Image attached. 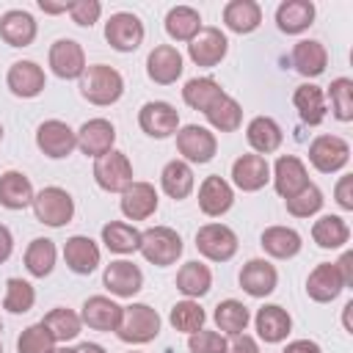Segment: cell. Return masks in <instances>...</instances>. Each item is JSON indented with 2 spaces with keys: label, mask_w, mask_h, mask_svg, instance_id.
I'll return each instance as SVG.
<instances>
[{
  "label": "cell",
  "mask_w": 353,
  "mask_h": 353,
  "mask_svg": "<svg viewBox=\"0 0 353 353\" xmlns=\"http://www.w3.org/2000/svg\"><path fill=\"white\" fill-rule=\"evenodd\" d=\"M94 182L108 193H121L127 185H132V163L124 152L110 149L108 154L94 160Z\"/></svg>",
  "instance_id": "obj_7"
},
{
  "label": "cell",
  "mask_w": 353,
  "mask_h": 353,
  "mask_svg": "<svg viewBox=\"0 0 353 353\" xmlns=\"http://www.w3.org/2000/svg\"><path fill=\"white\" fill-rule=\"evenodd\" d=\"M55 347V336L44 323L28 325L17 339V353H50Z\"/></svg>",
  "instance_id": "obj_49"
},
{
  "label": "cell",
  "mask_w": 353,
  "mask_h": 353,
  "mask_svg": "<svg viewBox=\"0 0 353 353\" xmlns=\"http://www.w3.org/2000/svg\"><path fill=\"white\" fill-rule=\"evenodd\" d=\"M143 36H146L143 22L130 11H116L105 22V41L116 52H135L143 44Z\"/></svg>",
  "instance_id": "obj_8"
},
{
  "label": "cell",
  "mask_w": 353,
  "mask_h": 353,
  "mask_svg": "<svg viewBox=\"0 0 353 353\" xmlns=\"http://www.w3.org/2000/svg\"><path fill=\"white\" fill-rule=\"evenodd\" d=\"M188 350L190 353H226V339L218 331H193L188 334Z\"/></svg>",
  "instance_id": "obj_50"
},
{
  "label": "cell",
  "mask_w": 353,
  "mask_h": 353,
  "mask_svg": "<svg viewBox=\"0 0 353 353\" xmlns=\"http://www.w3.org/2000/svg\"><path fill=\"white\" fill-rule=\"evenodd\" d=\"M204 320H207V312L193 298H185V301L174 303L171 314H168V323L174 325V331H182V334H193V331L204 328Z\"/></svg>",
  "instance_id": "obj_45"
},
{
  "label": "cell",
  "mask_w": 353,
  "mask_h": 353,
  "mask_svg": "<svg viewBox=\"0 0 353 353\" xmlns=\"http://www.w3.org/2000/svg\"><path fill=\"white\" fill-rule=\"evenodd\" d=\"M33 185L22 171H3L0 174V204L6 210H25L33 204Z\"/></svg>",
  "instance_id": "obj_35"
},
{
  "label": "cell",
  "mask_w": 353,
  "mask_h": 353,
  "mask_svg": "<svg viewBox=\"0 0 353 353\" xmlns=\"http://www.w3.org/2000/svg\"><path fill=\"white\" fill-rule=\"evenodd\" d=\"M259 245L273 259H292L303 248V237L292 226H268L259 234Z\"/></svg>",
  "instance_id": "obj_27"
},
{
  "label": "cell",
  "mask_w": 353,
  "mask_h": 353,
  "mask_svg": "<svg viewBox=\"0 0 353 353\" xmlns=\"http://www.w3.org/2000/svg\"><path fill=\"white\" fill-rule=\"evenodd\" d=\"M41 323L50 328V334L55 336V342L77 339V334H80V328H83L80 314L72 312V309H66V306H55V309H50V312L44 314Z\"/></svg>",
  "instance_id": "obj_44"
},
{
  "label": "cell",
  "mask_w": 353,
  "mask_h": 353,
  "mask_svg": "<svg viewBox=\"0 0 353 353\" xmlns=\"http://www.w3.org/2000/svg\"><path fill=\"white\" fill-rule=\"evenodd\" d=\"M350 160V146L339 135H317L309 143V163L320 174H336L347 165Z\"/></svg>",
  "instance_id": "obj_11"
},
{
  "label": "cell",
  "mask_w": 353,
  "mask_h": 353,
  "mask_svg": "<svg viewBox=\"0 0 353 353\" xmlns=\"http://www.w3.org/2000/svg\"><path fill=\"white\" fill-rule=\"evenodd\" d=\"M176 290L185 295V298H201V295H207L210 292V287H212V273H210V268L204 265V262H199V259H190V262H185L179 270H176Z\"/></svg>",
  "instance_id": "obj_36"
},
{
  "label": "cell",
  "mask_w": 353,
  "mask_h": 353,
  "mask_svg": "<svg viewBox=\"0 0 353 353\" xmlns=\"http://www.w3.org/2000/svg\"><path fill=\"white\" fill-rule=\"evenodd\" d=\"M226 353H259V342L243 331V334H234L232 342H226Z\"/></svg>",
  "instance_id": "obj_53"
},
{
  "label": "cell",
  "mask_w": 353,
  "mask_h": 353,
  "mask_svg": "<svg viewBox=\"0 0 353 353\" xmlns=\"http://www.w3.org/2000/svg\"><path fill=\"white\" fill-rule=\"evenodd\" d=\"M99 245L88 237V234H72L66 243H63V259H66V268L77 276H88L99 268Z\"/></svg>",
  "instance_id": "obj_25"
},
{
  "label": "cell",
  "mask_w": 353,
  "mask_h": 353,
  "mask_svg": "<svg viewBox=\"0 0 353 353\" xmlns=\"http://www.w3.org/2000/svg\"><path fill=\"white\" fill-rule=\"evenodd\" d=\"M39 8L44 14H66L69 11V3H47V0H39Z\"/></svg>",
  "instance_id": "obj_57"
},
{
  "label": "cell",
  "mask_w": 353,
  "mask_h": 353,
  "mask_svg": "<svg viewBox=\"0 0 353 353\" xmlns=\"http://www.w3.org/2000/svg\"><path fill=\"white\" fill-rule=\"evenodd\" d=\"M342 290H345V284H342V276L334 262H320L306 279V295L314 303H331Z\"/></svg>",
  "instance_id": "obj_28"
},
{
  "label": "cell",
  "mask_w": 353,
  "mask_h": 353,
  "mask_svg": "<svg viewBox=\"0 0 353 353\" xmlns=\"http://www.w3.org/2000/svg\"><path fill=\"white\" fill-rule=\"evenodd\" d=\"M334 265H336V270H339V276H342L345 290L353 287V251H345V254L339 256V262H334Z\"/></svg>",
  "instance_id": "obj_54"
},
{
  "label": "cell",
  "mask_w": 353,
  "mask_h": 353,
  "mask_svg": "<svg viewBox=\"0 0 353 353\" xmlns=\"http://www.w3.org/2000/svg\"><path fill=\"white\" fill-rule=\"evenodd\" d=\"M33 303H36V290H33V284H30V281H25V279L11 276V279L6 281L3 309H6V312H11V314H25V312H30V309H33Z\"/></svg>",
  "instance_id": "obj_46"
},
{
  "label": "cell",
  "mask_w": 353,
  "mask_h": 353,
  "mask_svg": "<svg viewBox=\"0 0 353 353\" xmlns=\"http://www.w3.org/2000/svg\"><path fill=\"white\" fill-rule=\"evenodd\" d=\"M350 312H353V301H347V303H345V309H342V323H345V331H347V334H353V325H350Z\"/></svg>",
  "instance_id": "obj_59"
},
{
  "label": "cell",
  "mask_w": 353,
  "mask_h": 353,
  "mask_svg": "<svg viewBox=\"0 0 353 353\" xmlns=\"http://www.w3.org/2000/svg\"><path fill=\"white\" fill-rule=\"evenodd\" d=\"M0 353H3V345H0Z\"/></svg>",
  "instance_id": "obj_63"
},
{
  "label": "cell",
  "mask_w": 353,
  "mask_h": 353,
  "mask_svg": "<svg viewBox=\"0 0 353 353\" xmlns=\"http://www.w3.org/2000/svg\"><path fill=\"white\" fill-rule=\"evenodd\" d=\"M290 61H292V66H295L298 74H303V77H320L325 72V66H328V50L317 39H301L292 47Z\"/></svg>",
  "instance_id": "obj_30"
},
{
  "label": "cell",
  "mask_w": 353,
  "mask_h": 353,
  "mask_svg": "<svg viewBox=\"0 0 353 353\" xmlns=\"http://www.w3.org/2000/svg\"><path fill=\"white\" fill-rule=\"evenodd\" d=\"M11 251H14V237H11V229L6 226V223H0V265L11 256Z\"/></svg>",
  "instance_id": "obj_56"
},
{
  "label": "cell",
  "mask_w": 353,
  "mask_h": 353,
  "mask_svg": "<svg viewBox=\"0 0 353 353\" xmlns=\"http://www.w3.org/2000/svg\"><path fill=\"white\" fill-rule=\"evenodd\" d=\"M47 61H50V69L55 77L61 80H80V74L85 72V52L80 47V41L74 39H58L50 44V52H47Z\"/></svg>",
  "instance_id": "obj_13"
},
{
  "label": "cell",
  "mask_w": 353,
  "mask_h": 353,
  "mask_svg": "<svg viewBox=\"0 0 353 353\" xmlns=\"http://www.w3.org/2000/svg\"><path fill=\"white\" fill-rule=\"evenodd\" d=\"M201 28V14L190 6H174L165 14V33L174 41H190Z\"/></svg>",
  "instance_id": "obj_41"
},
{
  "label": "cell",
  "mask_w": 353,
  "mask_h": 353,
  "mask_svg": "<svg viewBox=\"0 0 353 353\" xmlns=\"http://www.w3.org/2000/svg\"><path fill=\"white\" fill-rule=\"evenodd\" d=\"M245 141L254 149V154H262L265 157V154H273L281 146L284 132H281V127H279L276 119H270V116H254L248 121V127H245Z\"/></svg>",
  "instance_id": "obj_31"
},
{
  "label": "cell",
  "mask_w": 353,
  "mask_h": 353,
  "mask_svg": "<svg viewBox=\"0 0 353 353\" xmlns=\"http://www.w3.org/2000/svg\"><path fill=\"white\" fill-rule=\"evenodd\" d=\"M276 284H279V270L268 259L254 256L240 268V287L251 298H268L276 290Z\"/></svg>",
  "instance_id": "obj_22"
},
{
  "label": "cell",
  "mask_w": 353,
  "mask_h": 353,
  "mask_svg": "<svg viewBox=\"0 0 353 353\" xmlns=\"http://www.w3.org/2000/svg\"><path fill=\"white\" fill-rule=\"evenodd\" d=\"M270 179H273V188H276V193L281 199H292L295 193H301L309 185V171H306V165H303L301 157L281 154L276 160V165H273Z\"/></svg>",
  "instance_id": "obj_18"
},
{
  "label": "cell",
  "mask_w": 353,
  "mask_h": 353,
  "mask_svg": "<svg viewBox=\"0 0 353 353\" xmlns=\"http://www.w3.org/2000/svg\"><path fill=\"white\" fill-rule=\"evenodd\" d=\"M212 320H215L218 331L234 336V334H243V331L248 328V323H251V312H248V306H245L243 301H237V298H226V301H221V303L215 306Z\"/></svg>",
  "instance_id": "obj_40"
},
{
  "label": "cell",
  "mask_w": 353,
  "mask_h": 353,
  "mask_svg": "<svg viewBox=\"0 0 353 353\" xmlns=\"http://www.w3.org/2000/svg\"><path fill=\"white\" fill-rule=\"evenodd\" d=\"M323 201H325L323 190L309 182L301 193H295L292 199H284V207H287V212L292 218H312V215H317L323 210Z\"/></svg>",
  "instance_id": "obj_48"
},
{
  "label": "cell",
  "mask_w": 353,
  "mask_h": 353,
  "mask_svg": "<svg viewBox=\"0 0 353 353\" xmlns=\"http://www.w3.org/2000/svg\"><path fill=\"white\" fill-rule=\"evenodd\" d=\"M334 199H336V204H339L345 212L353 210V174H342V176H339V182H336V188H334Z\"/></svg>",
  "instance_id": "obj_52"
},
{
  "label": "cell",
  "mask_w": 353,
  "mask_h": 353,
  "mask_svg": "<svg viewBox=\"0 0 353 353\" xmlns=\"http://www.w3.org/2000/svg\"><path fill=\"white\" fill-rule=\"evenodd\" d=\"M121 312H124V306H119L113 298H108V295H91V298H85V303H83L80 320H83L88 328H94V331L110 334V331L119 328Z\"/></svg>",
  "instance_id": "obj_23"
},
{
  "label": "cell",
  "mask_w": 353,
  "mask_h": 353,
  "mask_svg": "<svg viewBox=\"0 0 353 353\" xmlns=\"http://www.w3.org/2000/svg\"><path fill=\"white\" fill-rule=\"evenodd\" d=\"M0 331H3V320H0Z\"/></svg>",
  "instance_id": "obj_62"
},
{
  "label": "cell",
  "mask_w": 353,
  "mask_h": 353,
  "mask_svg": "<svg viewBox=\"0 0 353 353\" xmlns=\"http://www.w3.org/2000/svg\"><path fill=\"white\" fill-rule=\"evenodd\" d=\"M182 237L176 229L171 226H152L146 232H141V254L149 265L157 268H168L182 256Z\"/></svg>",
  "instance_id": "obj_3"
},
{
  "label": "cell",
  "mask_w": 353,
  "mask_h": 353,
  "mask_svg": "<svg viewBox=\"0 0 353 353\" xmlns=\"http://www.w3.org/2000/svg\"><path fill=\"white\" fill-rule=\"evenodd\" d=\"M182 52L174 44H157L149 55H146V74L152 83L157 85H171L182 77Z\"/></svg>",
  "instance_id": "obj_16"
},
{
  "label": "cell",
  "mask_w": 353,
  "mask_h": 353,
  "mask_svg": "<svg viewBox=\"0 0 353 353\" xmlns=\"http://www.w3.org/2000/svg\"><path fill=\"white\" fill-rule=\"evenodd\" d=\"M121 94H124V77L119 69L108 63H91L80 74V97L91 105H99V108L113 105L121 99Z\"/></svg>",
  "instance_id": "obj_1"
},
{
  "label": "cell",
  "mask_w": 353,
  "mask_h": 353,
  "mask_svg": "<svg viewBox=\"0 0 353 353\" xmlns=\"http://www.w3.org/2000/svg\"><path fill=\"white\" fill-rule=\"evenodd\" d=\"M223 25L232 33H254L262 25V6L254 0H229L223 6Z\"/></svg>",
  "instance_id": "obj_33"
},
{
  "label": "cell",
  "mask_w": 353,
  "mask_h": 353,
  "mask_svg": "<svg viewBox=\"0 0 353 353\" xmlns=\"http://www.w3.org/2000/svg\"><path fill=\"white\" fill-rule=\"evenodd\" d=\"M50 353H74V350H72V347H52Z\"/></svg>",
  "instance_id": "obj_60"
},
{
  "label": "cell",
  "mask_w": 353,
  "mask_h": 353,
  "mask_svg": "<svg viewBox=\"0 0 353 353\" xmlns=\"http://www.w3.org/2000/svg\"><path fill=\"white\" fill-rule=\"evenodd\" d=\"M176 152L182 154L185 163H210L218 152V138L207 127L199 124H185L176 130Z\"/></svg>",
  "instance_id": "obj_9"
},
{
  "label": "cell",
  "mask_w": 353,
  "mask_h": 353,
  "mask_svg": "<svg viewBox=\"0 0 353 353\" xmlns=\"http://www.w3.org/2000/svg\"><path fill=\"white\" fill-rule=\"evenodd\" d=\"M221 94H223L221 83L212 80V77H190V80L185 83V88H182L185 105L193 108V110H201V113H204Z\"/></svg>",
  "instance_id": "obj_43"
},
{
  "label": "cell",
  "mask_w": 353,
  "mask_h": 353,
  "mask_svg": "<svg viewBox=\"0 0 353 353\" xmlns=\"http://www.w3.org/2000/svg\"><path fill=\"white\" fill-rule=\"evenodd\" d=\"M229 52V39L221 28H201L190 41H188V55L196 66L212 69L218 66Z\"/></svg>",
  "instance_id": "obj_12"
},
{
  "label": "cell",
  "mask_w": 353,
  "mask_h": 353,
  "mask_svg": "<svg viewBox=\"0 0 353 353\" xmlns=\"http://www.w3.org/2000/svg\"><path fill=\"white\" fill-rule=\"evenodd\" d=\"M102 243L113 254H132L141 248V232L127 221H110L102 226Z\"/></svg>",
  "instance_id": "obj_42"
},
{
  "label": "cell",
  "mask_w": 353,
  "mask_h": 353,
  "mask_svg": "<svg viewBox=\"0 0 353 353\" xmlns=\"http://www.w3.org/2000/svg\"><path fill=\"white\" fill-rule=\"evenodd\" d=\"M292 105H295L298 116L303 119V124H309V127L323 124V119L328 113V108H325V91L320 85H314V83L298 85L295 94H292Z\"/></svg>",
  "instance_id": "obj_34"
},
{
  "label": "cell",
  "mask_w": 353,
  "mask_h": 353,
  "mask_svg": "<svg viewBox=\"0 0 353 353\" xmlns=\"http://www.w3.org/2000/svg\"><path fill=\"white\" fill-rule=\"evenodd\" d=\"M102 14V3L99 0H72L69 3V17L74 25L80 28H91Z\"/></svg>",
  "instance_id": "obj_51"
},
{
  "label": "cell",
  "mask_w": 353,
  "mask_h": 353,
  "mask_svg": "<svg viewBox=\"0 0 353 353\" xmlns=\"http://www.w3.org/2000/svg\"><path fill=\"white\" fill-rule=\"evenodd\" d=\"M33 215L39 223L44 226H66L72 218H74V199L69 190L58 188V185H50V188H41L36 196H33Z\"/></svg>",
  "instance_id": "obj_4"
},
{
  "label": "cell",
  "mask_w": 353,
  "mask_h": 353,
  "mask_svg": "<svg viewBox=\"0 0 353 353\" xmlns=\"http://www.w3.org/2000/svg\"><path fill=\"white\" fill-rule=\"evenodd\" d=\"M237 234L226 223H204L196 232V251L210 262H229L237 254Z\"/></svg>",
  "instance_id": "obj_5"
},
{
  "label": "cell",
  "mask_w": 353,
  "mask_h": 353,
  "mask_svg": "<svg viewBox=\"0 0 353 353\" xmlns=\"http://www.w3.org/2000/svg\"><path fill=\"white\" fill-rule=\"evenodd\" d=\"M0 141H3V124H0Z\"/></svg>",
  "instance_id": "obj_61"
},
{
  "label": "cell",
  "mask_w": 353,
  "mask_h": 353,
  "mask_svg": "<svg viewBox=\"0 0 353 353\" xmlns=\"http://www.w3.org/2000/svg\"><path fill=\"white\" fill-rule=\"evenodd\" d=\"M328 99H331V113L336 121H353V80L350 77H336L328 85Z\"/></svg>",
  "instance_id": "obj_47"
},
{
  "label": "cell",
  "mask_w": 353,
  "mask_h": 353,
  "mask_svg": "<svg viewBox=\"0 0 353 353\" xmlns=\"http://www.w3.org/2000/svg\"><path fill=\"white\" fill-rule=\"evenodd\" d=\"M102 284L116 298H132L143 287V270L138 265H132L130 259H116V262L105 265Z\"/></svg>",
  "instance_id": "obj_15"
},
{
  "label": "cell",
  "mask_w": 353,
  "mask_h": 353,
  "mask_svg": "<svg viewBox=\"0 0 353 353\" xmlns=\"http://www.w3.org/2000/svg\"><path fill=\"white\" fill-rule=\"evenodd\" d=\"M204 116H207V121H210L218 132H234V130H240V124H243V108H240V102H237L234 97H229L226 91L204 110Z\"/></svg>",
  "instance_id": "obj_38"
},
{
  "label": "cell",
  "mask_w": 353,
  "mask_h": 353,
  "mask_svg": "<svg viewBox=\"0 0 353 353\" xmlns=\"http://www.w3.org/2000/svg\"><path fill=\"white\" fill-rule=\"evenodd\" d=\"M6 85L14 97L19 99H33L44 91L47 85V77H44V69L36 63V61H14L8 66V74H6Z\"/></svg>",
  "instance_id": "obj_17"
},
{
  "label": "cell",
  "mask_w": 353,
  "mask_h": 353,
  "mask_svg": "<svg viewBox=\"0 0 353 353\" xmlns=\"http://www.w3.org/2000/svg\"><path fill=\"white\" fill-rule=\"evenodd\" d=\"M232 182L243 193H256L270 182V165L262 154H240L232 163Z\"/></svg>",
  "instance_id": "obj_20"
},
{
  "label": "cell",
  "mask_w": 353,
  "mask_h": 353,
  "mask_svg": "<svg viewBox=\"0 0 353 353\" xmlns=\"http://www.w3.org/2000/svg\"><path fill=\"white\" fill-rule=\"evenodd\" d=\"M232 204H234L232 185L223 176H218V174L204 176V182L199 185V210L207 218H221L223 212L232 210Z\"/></svg>",
  "instance_id": "obj_21"
},
{
  "label": "cell",
  "mask_w": 353,
  "mask_h": 353,
  "mask_svg": "<svg viewBox=\"0 0 353 353\" xmlns=\"http://www.w3.org/2000/svg\"><path fill=\"white\" fill-rule=\"evenodd\" d=\"M55 259H58V251H55V243L50 237H33L25 248V268L33 279L50 276L55 268Z\"/></svg>",
  "instance_id": "obj_39"
},
{
  "label": "cell",
  "mask_w": 353,
  "mask_h": 353,
  "mask_svg": "<svg viewBox=\"0 0 353 353\" xmlns=\"http://www.w3.org/2000/svg\"><path fill=\"white\" fill-rule=\"evenodd\" d=\"M36 33H39V25H36L30 11L11 8L0 17V39L8 47H30Z\"/></svg>",
  "instance_id": "obj_26"
},
{
  "label": "cell",
  "mask_w": 353,
  "mask_h": 353,
  "mask_svg": "<svg viewBox=\"0 0 353 353\" xmlns=\"http://www.w3.org/2000/svg\"><path fill=\"white\" fill-rule=\"evenodd\" d=\"M193 185H196V176H193V168L190 163L185 160H168L160 171V188L168 199L174 201H182L193 193Z\"/></svg>",
  "instance_id": "obj_32"
},
{
  "label": "cell",
  "mask_w": 353,
  "mask_h": 353,
  "mask_svg": "<svg viewBox=\"0 0 353 353\" xmlns=\"http://www.w3.org/2000/svg\"><path fill=\"white\" fill-rule=\"evenodd\" d=\"M254 325H256V334H259L262 342L279 345V342H284V339L290 336V331H292V317H290V312H287L284 306H279V303H265L262 309H256Z\"/></svg>",
  "instance_id": "obj_24"
},
{
  "label": "cell",
  "mask_w": 353,
  "mask_h": 353,
  "mask_svg": "<svg viewBox=\"0 0 353 353\" xmlns=\"http://www.w3.org/2000/svg\"><path fill=\"white\" fill-rule=\"evenodd\" d=\"M312 240L325 248V251H334V248H342L347 240H350V226L345 223L342 215H320L314 223H312Z\"/></svg>",
  "instance_id": "obj_37"
},
{
  "label": "cell",
  "mask_w": 353,
  "mask_h": 353,
  "mask_svg": "<svg viewBox=\"0 0 353 353\" xmlns=\"http://www.w3.org/2000/svg\"><path fill=\"white\" fill-rule=\"evenodd\" d=\"M36 146L50 160H63L77 149V132L61 119H47L36 130Z\"/></svg>",
  "instance_id": "obj_6"
},
{
  "label": "cell",
  "mask_w": 353,
  "mask_h": 353,
  "mask_svg": "<svg viewBox=\"0 0 353 353\" xmlns=\"http://www.w3.org/2000/svg\"><path fill=\"white\" fill-rule=\"evenodd\" d=\"M138 127L149 135V138H171L176 135L179 130V113L171 102H163V99H152V102H143L141 110H138Z\"/></svg>",
  "instance_id": "obj_10"
},
{
  "label": "cell",
  "mask_w": 353,
  "mask_h": 353,
  "mask_svg": "<svg viewBox=\"0 0 353 353\" xmlns=\"http://www.w3.org/2000/svg\"><path fill=\"white\" fill-rule=\"evenodd\" d=\"M160 325H163V320H160L157 309H152L149 303H130L121 312L116 336L127 345H146V342L157 339Z\"/></svg>",
  "instance_id": "obj_2"
},
{
  "label": "cell",
  "mask_w": 353,
  "mask_h": 353,
  "mask_svg": "<svg viewBox=\"0 0 353 353\" xmlns=\"http://www.w3.org/2000/svg\"><path fill=\"white\" fill-rule=\"evenodd\" d=\"M130 353H138V350H130Z\"/></svg>",
  "instance_id": "obj_64"
},
{
  "label": "cell",
  "mask_w": 353,
  "mask_h": 353,
  "mask_svg": "<svg viewBox=\"0 0 353 353\" xmlns=\"http://www.w3.org/2000/svg\"><path fill=\"white\" fill-rule=\"evenodd\" d=\"M157 204H160V199H157L154 185L152 182H135V179H132V185H127L121 190V199H119L121 215L127 221H146V218H152L157 212Z\"/></svg>",
  "instance_id": "obj_14"
},
{
  "label": "cell",
  "mask_w": 353,
  "mask_h": 353,
  "mask_svg": "<svg viewBox=\"0 0 353 353\" xmlns=\"http://www.w3.org/2000/svg\"><path fill=\"white\" fill-rule=\"evenodd\" d=\"M116 143V127L108 119H88L80 130H77V149L85 157H102L113 149Z\"/></svg>",
  "instance_id": "obj_19"
},
{
  "label": "cell",
  "mask_w": 353,
  "mask_h": 353,
  "mask_svg": "<svg viewBox=\"0 0 353 353\" xmlns=\"http://www.w3.org/2000/svg\"><path fill=\"white\" fill-rule=\"evenodd\" d=\"M314 3L312 0H284L276 8V25L287 36H298L312 28L314 22Z\"/></svg>",
  "instance_id": "obj_29"
},
{
  "label": "cell",
  "mask_w": 353,
  "mask_h": 353,
  "mask_svg": "<svg viewBox=\"0 0 353 353\" xmlns=\"http://www.w3.org/2000/svg\"><path fill=\"white\" fill-rule=\"evenodd\" d=\"M281 353H323V350L314 339H292V342H287V347Z\"/></svg>",
  "instance_id": "obj_55"
},
{
  "label": "cell",
  "mask_w": 353,
  "mask_h": 353,
  "mask_svg": "<svg viewBox=\"0 0 353 353\" xmlns=\"http://www.w3.org/2000/svg\"><path fill=\"white\" fill-rule=\"evenodd\" d=\"M74 353H108V350L102 345H97V342H80L74 347Z\"/></svg>",
  "instance_id": "obj_58"
}]
</instances>
